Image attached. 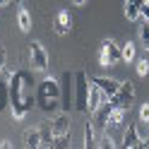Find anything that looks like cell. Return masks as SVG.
Listing matches in <instances>:
<instances>
[{
    "mask_svg": "<svg viewBox=\"0 0 149 149\" xmlns=\"http://www.w3.org/2000/svg\"><path fill=\"white\" fill-rule=\"evenodd\" d=\"M29 72L26 70H17L12 72L10 77V89H7V96H10V108H12V116L17 120H24V116L29 113L26 108V94H29Z\"/></svg>",
    "mask_w": 149,
    "mask_h": 149,
    "instance_id": "6da1fadb",
    "label": "cell"
},
{
    "mask_svg": "<svg viewBox=\"0 0 149 149\" xmlns=\"http://www.w3.org/2000/svg\"><path fill=\"white\" fill-rule=\"evenodd\" d=\"M60 96H63V89L53 77H46L36 89V104L41 106L43 113H53L60 106Z\"/></svg>",
    "mask_w": 149,
    "mask_h": 149,
    "instance_id": "7a4b0ae2",
    "label": "cell"
},
{
    "mask_svg": "<svg viewBox=\"0 0 149 149\" xmlns=\"http://www.w3.org/2000/svg\"><path fill=\"white\" fill-rule=\"evenodd\" d=\"M74 96H77V111L79 113H89V79L87 72H74Z\"/></svg>",
    "mask_w": 149,
    "mask_h": 149,
    "instance_id": "3957f363",
    "label": "cell"
},
{
    "mask_svg": "<svg viewBox=\"0 0 149 149\" xmlns=\"http://www.w3.org/2000/svg\"><path fill=\"white\" fill-rule=\"evenodd\" d=\"M132 99H135V84H132V82H120V89L116 91L113 96H111V104L125 108V111H130Z\"/></svg>",
    "mask_w": 149,
    "mask_h": 149,
    "instance_id": "277c9868",
    "label": "cell"
},
{
    "mask_svg": "<svg viewBox=\"0 0 149 149\" xmlns=\"http://www.w3.org/2000/svg\"><path fill=\"white\" fill-rule=\"evenodd\" d=\"M29 58H31L34 70H41V72L48 70V53H46V48H43L39 41H34L29 46Z\"/></svg>",
    "mask_w": 149,
    "mask_h": 149,
    "instance_id": "5b68a950",
    "label": "cell"
},
{
    "mask_svg": "<svg viewBox=\"0 0 149 149\" xmlns=\"http://www.w3.org/2000/svg\"><path fill=\"white\" fill-rule=\"evenodd\" d=\"M123 147H125V149L144 147V137L139 135V130H137V125H127V130L123 132Z\"/></svg>",
    "mask_w": 149,
    "mask_h": 149,
    "instance_id": "8992f818",
    "label": "cell"
},
{
    "mask_svg": "<svg viewBox=\"0 0 149 149\" xmlns=\"http://www.w3.org/2000/svg\"><path fill=\"white\" fill-rule=\"evenodd\" d=\"M106 99H108V96L104 94V91H101V87L91 82V84H89V116H94L96 111H99V106L104 104Z\"/></svg>",
    "mask_w": 149,
    "mask_h": 149,
    "instance_id": "52a82bcc",
    "label": "cell"
},
{
    "mask_svg": "<svg viewBox=\"0 0 149 149\" xmlns=\"http://www.w3.org/2000/svg\"><path fill=\"white\" fill-rule=\"evenodd\" d=\"M116 106L111 104V99H106L104 104L99 106V111L94 113V127H99V130H104L106 125H108V116H111V111H113Z\"/></svg>",
    "mask_w": 149,
    "mask_h": 149,
    "instance_id": "ba28073f",
    "label": "cell"
},
{
    "mask_svg": "<svg viewBox=\"0 0 149 149\" xmlns=\"http://www.w3.org/2000/svg\"><path fill=\"white\" fill-rule=\"evenodd\" d=\"M91 82H94V84H99L101 87V91H104V94L111 99L116 94V91L120 89V82L118 79H113V77H91Z\"/></svg>",
    "mask_w": 149,
    "mask_h": 149,
    "instance_id": "9c48e42d",
    "label": "cell"
},
{
    "mask_svg": "<svg viewBox=\"0 0 149 149\" xmlns=\"http://www.w3.org/2000/svg\"><path fill=\"white\" fill-rule=\"evenodd\" d=\"M51 130H53V135H55V137L68 135V132H70V116H68V113L55 116V118H53V123H51Z\"/></svg>",
    "mask_w": 149,
    "mask_h": 149,
    "instance_id": "30bf717a",
    "label": "cell"
},
{
    "mask_svg": "<svg viewBox=\"0 0 149 149\" xmlns=\"http://www.w3.org/2000/svg\"><path fill=\"white\" fill-rule=\"evenodd\" d=\"M72 26V19H70V12H58V17H55V34L58 36H65L70 31Z\"/></svg>",
    "mask_w": 149,
    "mask_h": 149,
    "instance_id": "8fae6325",
    "label": "cell"
},
{
    "mask_svg": "<svg viewBox=\"0 0 149 149\" xmlns=\"http://www.w3.org/2000/svg\"><path fill=\"white\" fill-rule=\"evenodd\" d=\"M104 48H106V53H108V58H111V65H116V63H120L123 60V51H120V46H116V41H104Z\"/></svg>",
    "mask_w": 149,
    "mask_h": 149,
    "instance_id": "7c38bea8",
    "label": "cell"
},
{
    "mask_svg": "<svg viewBox=\"0 0 149 149\" xmlns=\"http://www.w3.org/2000/svg\"><path fill=\"white\" fill-rule=\"evenodd\" d=\"M24 144L31 147V149L41 147V144H43V142H41V127H39V130H26V132H24Z\"/></svg>",
    "mask_w": 149,
    "mask_h": 149,
    "instance_id": "4fadbf2b",
    "label": "cell"
},
{
    "mask_svg": "<svg viewBox=\"0 0 149 149\" xmlns=\"http://www.w3.org/2000/svg\"><path fill=\"white\" fill-rule=\"evenodd\" d=\"M125 113H127L125 108L116 106L113 111H111V116H108V125L111 127H120V125H123V120H125Z\"/></svg>",
    "mask_w": 149,
    "mask_h": 149,
    "instance_id": "5bb4252c",
    "label": "cell"
},
{
    "mask_svg": "<svg viewBox=\"0 0 149 149\" xmlns=\"http://www.w3.org/2000/svg\"><path fill=\"white\" fill-rule=\"evenodd\" d=\"M96 144V127H94V120H89L84 125V147H94Z\"/></svg>",
    "mask_w": 149,
    "mask_h": 149,
    "instance_id": "9a60e30c",
    "label": "cell"
},
{
    "mask_svg": "<svg viewBox=\"0 0 149 149\" xmlns=\"http://www.w3.org/2000/svg\"><path fill=\"white\" fill-rule=\"evenodd\" d=\"M125 17H127L130 22H139V19H142L139 5H135V3H127V0H125Z\"/></svg>",
    "mask_w": 149,
    "mask_h": 149,
    "instance_id": "2e32d148",
    "label": "cell"
},
{
    "mask_svg": "<svg viewBox=\"0 0 149 149\" xmlns=\"http://www.w3.org/2000/svg\"><path fill=\"white\" fill-rule=\"evenodd\" d=\"M17 22H19V29H22V31H29V29H31V17H29V12H26L24 7L17 12Z\"/></svg>",
    "mask_w": 149,
    "mask_h": 149,
    "instance_id": "e0dca14e",
    "label": "cell"
},
{
    "mask_svg": "<svg viewBox=\"0 0 149 149\" xmlns=\"http://www.w3.org/2000/svg\"><path fill=\"white\" fill-rule=\"evenodd\" d=\"M120 51H123V60H125V63H132V60H135V43H132V41H127Z\"/></svg>",
    "mask_w": 149,
    "mask_h": 149,
    "instance_id": "ac0fdd59",
    "label": "cell"
},
{
    "mask_svg": "<svg viewBox=\"0 0 149 149\" xmlns=\"http://www.w3.org/2000/svg\"><path fill=\"white\" fill-rule=\"evenodd\" d=\"M139 39H142L144 48L149 51V22H144V19H142V24H139Z\"/></svg>",
    "mask_w": 149,
    "mask_h": 149,
    "instance_id": "d6986e66",
    "label": "cell"
},
{
    "mask_svg": "<svg viewBox=\"0 0 149 149\" xmlns=\"http://www.w3.org/2000/svg\"><path fill=\"white\" fill-rule=\"evenodd\" d=\"M137 74L139 77H147L149 74V63L147 60H137Z\"/></svg>",
    "mask_w": 149,
    "mask_h": 149,
    "instance_id": "ffe728a7",
    "label": "cell"
},
{
    "mask_svg": "<svg viewBox=\"0 0 149 149\" xmlns=\"http://www.w3.org/2000/svg\"><path fill=\"white\" fill-rule=\"evenodd\" d=\"M99 65H101V68H108V65H111V58H108V53H106L104 46H101V53H99Z\"/></svg>",
    "mask_w": 149,
    "mask_h": 149,
    "instance_id": "44dd1931",
    "label": "cell"
},
{
    "mask_svg": "<svg viewBox=\"0 0 149 149\" xmlns=\"http://www.w3.org/2000/svg\"><path fill=\"white\" fill-rule=\"evenodd\" d=\"M139 118H142L144 123H149V104H142V108H139Z\"/></svg>",
    "mask_w": 149,
    "mask_h": 149,
    "instance_id": "7402d4cb",
    "label": "cell"
},
{
    "mask_svg": "<svg viewBox=\"0 0 149 149\" xmlns=\"http://www.w3.org/2000/svg\"><path fill=\"white\" fill-rule=\"evenodd\" d=\"M53 144H55V147H68V144H70V142H68V135L55 137V139H53Z\"/></svg>",
    "mask_w": 149,
    "mask_h": 149,
    "instance_id": "603a6c76",
    "label": "cell"
},
{
    "mask_svg": "<svg viewBox=\"0 0 149 149\" xmlns=\"http://www.w3.org/2000/svg\"><path fill=\"white\" fill-rule=\"evenodd\" d=\"M101 147H116V142H113V139L108 137V132H106L104 137H101Z\"/></svg>",
    "mask_w": 149,
    "mask_h": 149,
    "instance_id": "cb8c5ba5",
    "label": "cell"
},
{
    "mask_svg": "<svg viewBox=\"0 0 149 149\" xmlns=\"http://www.w3.org/2000/svg\"><path fill=\"white\" fill-rule=\"evenodd\" d=\"M139 12H142V19H144V22H149V3H144L142 7H139Z\"/></svg>",
    "mask_w": 149,
    "mask_h": 149,
    "instance_id": "d4e9b609",
    "label": "cell"
},
{
    "mask_svg": "<svg viewBox=\"0 0 149 149\" xmlns=\"http://www.w3.org/2000/svg\"><path fill=\"white\" fill-rule=\"evenodd\" d=\"M127 3H135V5H139V7H142V5L147 3V0H127Z\"/></svg>",
    "mask_w": 149,
    "mask_h": 149,
    "instance_id": "484cf974",
    "label": "cell"
},
{
    "mask_svg": "<svg viewBox=\"0 0 149 149\" xmlns=\"http://www.w3.org/2000/svg\"><path fill=\"white\" fill-rule=\"evenodd\" d=\"M74 5H87V0H72Z\"/></svg>",
    "mask_w": 149,
    "mask_h": 149,
    "instance_id": "4316f807",
    "label": "cell"
},
{
    "mask_svg": "<svg viewBox=\"0 0 149 149\" xmlns=\"http://www.w3.org/2000/svg\"><path fill=\"white\" fill-rule=\"evenodd\" d=\"M7 3H12V0H0V5H7Z\"/></svg>",
    "mask_w": 149,
    "mask_h": 149,
    "instance_id": "83f0119b",
    "label": "cell"
},
{
    "mask_svg": "<svg viewBox=\"0 0 149 149\" xmlns=\"http://www.w3.org/2000/svg\"><path fill=\"white\" fill-rule=\"evenodd\" d=\"M147 3H149V0H147Z\"/></svg>",
    "mask_w": 149,
    "mask_h": 149,
    "instance_id": "f1b7e54d",
    "label": "cell"
}]
</instances>
